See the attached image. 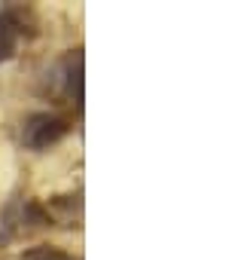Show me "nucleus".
<instances>
[{"label":"nucleus","instance_id":"obj_1","mask_svg":"<svg viewBox=\"0 0 250 260\" xmlns=\"http://www.w3.org/2000/svg\"><path fill=\"white\" fill-rule=\"evenodd\" d=\"M67 132H70V122L64 116H58V113H34L25 122L22 138H25V144L31 150H46V147L58 144Z\"/></svg>","mask_w":250,"mask_h":260},{"label":"nucleus","instance_id":"obj_2","mask_svg":"<svg viewBox=\"0 0 250 260\" xmlns=\"http://www.w3.org/2000/svg\"><path fill=\"white\" fill-rule=\"evenodd\" d=\"M19 46V22L13 16H0V61L13 58Z\"/></svg>","mask_w":250,"mask_h":260},{"label":"nucleus","instance_id":"obj_3","mask_svg":"<svg viewBox=\"0 0 250 260\" xmlns=\"http://www.w3.org/2000/svg\"><path fill=\"white\" fill-rule=\"evenodd\" d=\"M67 86H70V95H73L76 107H82V55H79V52H76V55H73V61H70Z\"/></svg>","mask_w":250,"mask_h":260},{"label":"nucleus","instance_id":"obj_4","mask_svg":"<svg viewBox=\"0 0 250 260\" xmlns=\"http://www.w3.org/2000/svg\"><path fill=\"white\" fill-rule=\"evenodd\" d=\"M25 260H64V257H58L55 251H34V254H28Z\"/></svg>","mask_w":250,"mask_h":260}]
</instances>
